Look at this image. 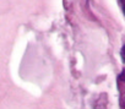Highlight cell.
Here are the masks:
<instances>
[{"label":"cell","mask_w":125,"mask_h":109,"mask_svg":"<svg viewBox=\"0 0 125 109\" xmlns=\"http://www.w3.org/2000/svg\"><path fill=\"white\" fill-rule=\"evenodd\" d=\"M120 54H121V59H123V61L125 63V45L121 48V53H120Z\"/></svg>","instance_id":"cell-1"}]
</instances>
